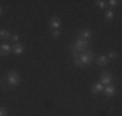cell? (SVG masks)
I'll return each instance as SVG.
<instances>
[{
    "instance_id": "obj_1",
    "label": "cell",
    "mask_w": 122,
    "mask_h": 116,
    "mask_svg": "<svg viewBox=\"0 0 122 116\" xmlns=\"http://www.w3.org/2000/svg\"><path fill=\"white\" fill-rule=\"evenodd\" d=\"M5 80H7V84L9 86H17L20 84V81H21V75L16 70H10L5 75Z\"/></svg>"
},
{
    "instance_id": "obj_2",
    "label": "cell",
    "mask_w": 122,
    "mask_h": 116,
    "mask_svg": "<svg viewBox=\"0 0 122 116\" xmlns=\"http://www.w3.org/2000/svg\"><path fill=\"white\" fill-rule=\"evenodd\" d=\"M79 61H81V63H82L83 66H88L90 63L94 61V52L92 50H85V52H82V53L79 54Z\"/></svg>"
},
{
    "instance_id": "obj_3",
    "label": "cell",
    "mask_w": 122,
    "mask_h": 116,
    "mask_svg": "<svg viewBox=\"0 0 122 116\" xmlns=\"http://www.w3.org/2000/svg\"><path fill=\"white\" fill-rule=\"evenodd\" d=\"M88 40H85L83 37H81V36H78L77 37V40H75V43H74V48L77 49V52L78 53H82V52H85V50H87V48H88Z\"/></svg>"
},
{
    "instance_id": "obj_4",
    "label": "cell",
    "mask_w": 122,
    "mask_h": 116,
    "mask_svg": "<svg viewBox=\"0 0 122 116\" xmlns=\"http://www.w3.org/2000/svg\"><path fill=\"white\" fill-rule=\"evenodd\" d=\"M113 81V76L110 75V72L104 71L100 74V77H99V83L103 84V85H110Z\"/></svg>"
},
{
    "instance_id": "obj_5",
    "label": "cell",
    "mask_w": 122,
    "mask_h": 116,
    "mask_svg": "<svg viewBox=\"0 0 122 116\" xmlns=\"http://www.w3.org/2000/svg\"><path fill=\"white\" fill-rule=\"evenodd\" d=\"M12 52V45L8 43H3L0 44V57H5L7 54H9Z\"/></svg>"
},
{
    "instance_id": "obj_6",
    "label": "cell",
    "mask_w": 122,
    "mask_h": 116,
    "mask_svg": "<svg viewBox=\"0 0 122 116\" xmlns=\"http://www.w3.org/2000/svg\"><path fill=\"white\" fill-rule=\"evenodd\" d=\"M12 52L16 54V56H21V54H24V52H25L24 44H21V43H14V44H12Z\"/></svg>"
},
{
    "instance_id": "obj_7",
    "label": "cell",
    "mask_w": 122,
    "mask_h": 116,
    "mask_svg": "<svg viewBox=\"0 0 122 116\" xmlns=\"http://www.w3.org/2000/svg\"><path fill=\"white\" fill-rule=\"evenodd\" d=\"M49 27L53 28V30H60L61 27V19L59 17H52L49 19Z\"/></svg>"
},
{
    "instance_id": "obj_8",
    "label": "cell",
    "mask_w": 122,
    "mask_h": 116,
    "mask_svg": "<svg viewBox=\"0 0 122 116\" xmlns=\"http://www.w3.org/2000/svg\"><path fill=\"white\" fill-rule=\"evenodd\" d=\"M109 63V59H108V57L107 56H99L96 58V65L97 66H100V67H104V66H107Z\"/></svg>"
},
{
    "instance_id": "obj_9",
    "label": "cell",
    "mask_w": 122,
    "mask_h": 116,
    "mask_svg": "<svg viewBox=\"0 0 122 116\" xmlns=\"http://www.w3.org/2000/svg\"><path fill=\"white\" fill-rule=\"evenodd\" d=\"M79 36L83 37L85 40H90L92 36H94V31L90 30V28H85V30L81 31V35H79Z\"/></svg>"
},
{
    "instance_id": "obj_10",
    "label": "cell",
    "mask_w": 122,
    "mask_h": 116,
    "mask_svg": "<svg viewBox=\"0 0 122 116\" xmlns=\"http://www.w3.org/2000/svg\"><path fill=\"white\" fill-rule=\"evenodd\" d=\"M91 92L94 93V94H100V93L104 92V85L100 83H95L91 88Z\"/></svg>"
},
{
    "instance_id": "obj_11",
    "label": "cell",
    "mask_w": 122,
    "mask_h": 116,
    "mask_svg": "<svg viewBox=\"0 0 122 116\" xmlns=\"http://www.w3.org/2000/svg\"><path fill=\"white\" fill-rule=\"evenodd\" d=\"M10 37H12V32L9 30H7V28L0 30V39L1 40H10Z\"/></svg>"
},
{
    "instance_id": "obj_12",
    "label": "cell",
    "mask_w": 122,
    "mask_h": 116,
    "mask_svg": "<svg viewBox=\"0 0 122 116\" xmlns=\"http://www.w3.org/2000/svg\"><path fill=\"white\" fill-rule=\"evenodd\" d=\"M104 92H105V95H107V97H114V94H116V88H114L113 85H105Z\"/></svg>"
},
{
    "instance_id": "obj_13",
    "label": "cell",
    "mask_w": 122,
    "mask_h": 116,
    "mask_svg": "<svg viewBox=\"0 0 122 116\" xmlns=\"http://www.w3.org/2000/svg\"><path fill=\"white\" fill-rule=\"evenodd\" d=\"M105 18H107V21H112V19L114 18V12L113 10H107L105 12Z\"/></svg>"
},
{
    "instance_id": "obj_14",
    "label": "cell",
    "mask_w": 122,
    "mask_h": 116,
    "mask_svg": "<svg viewBox=\"0 0 122 116\" xmlns=\"http://www.w3.org/2000/svg\"><path fill=\"white\" fill-rule=\"evenodd\" d=\"M95 4H96L99 8H101V9H105L107 8V1H104V0H96Z\"/></svg>"
},
{
    "instance_id": "obj_15",
    "label": "cell",
    "mask_w": 122,
    "mask_h": 116,
    "mask_svg": "<svg viewBox=\"0 0 122 116\" xmlns=\"http://www.w3.org/2000/svg\"><path fill=\"white\" fill-rule=\"evenodd\" d=\"M107 57H108V59H113V61H114V59H117L118 54L116 53V52H113V50H112V52H109V54H108Z\"/></svg>"
},
{
    "instance_id": "obj_16",
    "label": "cell",
    "mask_w": 122,
    "mask_h": 116,
    "mask_svg": "<svg viewBox=\"0 0 122 116\" xmlns=\"http://www.w3.org/2000/svg\"><path fill=\"white\" fill-rule=\"evenodd\" d=\"M18 39L20 36L17 34H12V37H10V41H12V44H14V43H18Z\"/></svg>"
},
{
    "instance_id": "obj_17",
    "label": "cell",
    "mask_w": 122,
    "mask_h": 116,
    "mask_svg": "<svg viewBox=\"0 0 122 116\" xmlns=\"http://www.w3.org/2000/svg\"><path fill=\"white\" fill-rule=\"evenodd\" d=\"M107 3H109V5L113 8V7H117L121 1H120V0H109V1H107Z\"/></svg>"
},
{
    "instance_id": "obj_18",
    "label": "cell",
    "mask_w": 122,
    "mask_h": 116,
    "mask_svg": "<svg viewBox=\"0 0 122 116\" xmlns=\"http://www.w3.org/2000/svg\"><path fill=\"white\" fill-rule=\"evenodd\" d=\"M0 116H8V110L5 107H0Z\"/></svg>"
},
{
    "instance_id": "obj_19",
    "label": "cell",
    "mask_w": 122,
    "mask_h": 116,
    "mask_svg": "<svg viewBox=\"0 0 122 116\" xmlns=\"http://www.w3.org/2000/svg\"><path fill=\"white\" fill-rule=\"evenodd\" d=\"M60 34H61L60 30H53V31H52V36H53L55 39H57V37L60 36Z\"/></svg>"
},
{
    "instance_id": "obj_20",
    "label": "cell",
    "mask_w": 122,
    "mask_h": 116,
    "mask_svg": "<svg viewBox=\"0 0 122 116\" xmlns=\"http://www.w3.org/2000/svg\"><path fill=\"white\" fill-rule=\"evenodd\" d=\"M3 16V8H1V5H0V17Z\"/></svg>"
}]
</instances>
